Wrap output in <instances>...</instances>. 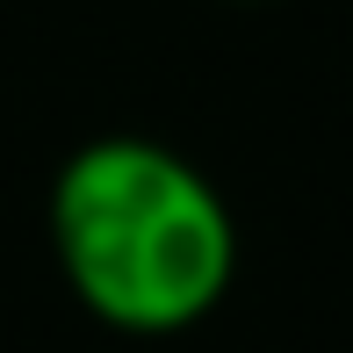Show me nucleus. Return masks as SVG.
Listing matches in <instances>:
<instances>
[{
    "label": "nucleus",
    "mask_w": 353,
    "mask_h": 353,
    "mask_svg": "<svg viewBox=\"0 0 353 353\" xmlns=\"http://www.w3.org/2000/svg\"><path fill=\"white\" fill-rule=\"evenodd\" d=\"M238 8H252V0H238Z\"/></svg>",
    "instance_id": "2"
},
{
    "label": "nucleus",
    "mask_w": 353,
    "mask_h": 353,
    "mask_svg": "<svg viewBox=\"0 0 353 353\" xmlns=\"http://www.w3.org/2000/svg\"><path fill=\"white\" fill-rule=\"evenodd\" d=\"M43 216L72 303L130 339L202 325L238 281L223 188L159 137H87L65 152Z\"/></svg>",
    "instance_id": "1"
}]
</instances>
